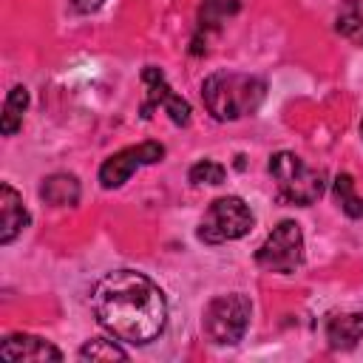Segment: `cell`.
I'll use <instances>...</instances> for the list:
<instances>
[{"instance_id": "6da1fadb", "label": "cell", "mask_w": 363, "mask_h": 363, "mask_svg": "<svg viewBox=\"0 0 363 363\" xmlns=\"http://www.w3.org/2000/svg\"><path fill=\"white\" fill-rule=\"evenodd\" d=\"M91 309L105 332L133 346L156 340L167 323L162 289L133 269H113L102 275L91 292Z\"/></svg>"}, {"instance_id": "7a4b0ae2", "label": "cell", "mask_w": 363, "mask_h": 363, "mask_svg": "<svg viewBox=\"0 0 363 363\" xmlns=\"http://www.w3.org/2000/svg\"><path fill=\"white\" fill-rule=\"evenodd\" d=\"M264 96H267V82L261 77L241 71H216L201 82L204 108L218 122H233L255 113Z\"/></svg>"}, {"instance_id": "3957f363", "label": "cell", "mask_w": 363, "mask_h": 363, "mask_svg": "<svg viewBox=\"0 0 363 363\" xmlns=\"http://www.w3.org/2000/svg\"><path fill=\"white\" fill-rule=\"evenodd\" d=\"M269 176L275 182L278 199L289 201V204L306 207V204L318 201L326 190V173L318 167H309L301 156H295L289 150H281L269 159Z\"/></svg>"}, {"instance_id": "277c9868", "label": "cell", "mask_w": 363, "mask_h": 363, "mask_svg": "<svg viewBox=\"0 0 363 363\" xmlns=\"http://www.w3.org/2000/svg\"><path fill=\"white\" fill-rule=\"evenodd\" d=\"M250 301L241 292H230V295H218L207 303L204 318H201V329L207 335L210 343L216 346H233L244 337L247 326H250Z\"/></svg>"}, {"instance_id": "5b68a950", "label": "cell", "mask_w": 363, "mask_h": 363, "mask_svg": "<svg viewBox=\"0 0 363 363\" xmlns=\"http://www.w3.org/2000/svg\"><path fill=\"white\" fill-rule=\"evenodd\" d=\"M252 227V213L238 196H221L210 201L207 216L199 224V238L204 244H224L247 235Z\"/></svg>"}, {"instance_id": "8992f818", "label": "cell", "mask_w": 363, "mask_h": 363, "mask_svg": "<svg viewBox=\"0 0 363 363\" xmlns=\"http://www.w3.org/2000/svg\"><path fill=\"white\" fill-rule=\"evenodd\" d=\"M255 264L267 272L289 275L303 264V233L295 221H281L255 250Z\"/></svg>"}, {"instance_id": "52a82bcc", "label": "cell", "mask_w": 363, "mask_h": 363, "mask_svg": "<svg viewBox=\"0 0 363 363\" xmlns=\"http://www.w3.org/2000/svg\"><path fill=\"white\" fill-rule=\"evenodd\" d=\"M164 156V145L159 142H142V145H130L113 156H108L99 167V184L105 190H113V187H122L139 167L145 164H156L162 162Z\"/></svg>"}, {"instance_id": "ba28073f", "label": "cell", "mask_w": 363, "mask_h": 363, "mask_svg": "<svg viewBox=\"0 0 363 363\" xmlns=\"http://www.w3.org/2000/svg\"><path fill=\"white\" fill-rule=\"evenodd\" d=\"M142 82H145V91H147V99L142 105V116L147 119L153 113V108H164L173 119V125H187L190 122V105L187 99H182L164 79V74L153 65H147L142 71Z\"/></svg>"}, {"instance_id": "9c48e42d", "label": "cell", "mask_w": 363, "mask_h": 363, "mask_svg": "<svg viewBox=\"0 0 363 363\" xmlns=\"http://www.w3.org/2000/svg\"><path fill=\"white\" fill-rule=\"evenodd\" d=\"M0 357L11 363H43V360H62V352L34 335H9L0 343Z\"/></svg>"}, {"instance_id": "30bf717a", "label": "cell", "mask_w": 363, "mask_h": 363, "mask_svg": "<svg viewBox=\"0 0 363 363\" xmlns=\"http://www.w3.org/2000/svg\"><path fill=\"white\" fill-rule=\"evenodd\" d=\"M28 221L31 216L23 207V196L9 182H3L0 184V244H11L28 227Z\"/></svg>"}, {"instance_id": "8fae6325", "label": "cell", "mask_w": 363, "mask_h": 363, "mask_svg": "<svg viewBox=\"0 0 363 363\" xmlns=\"http://www.w3.org/2000/svg\"><path fill=\"white\" fill-rule=\"evenodd\" d=\"M363 337V312H340L326 320V340L332 349H352Z\"/></svg>"}, {"instance_id": "7c38bea8", "label": "cell", "mask_w": 363, "mask_h": 363, "mask_svg": "<svg viewBox=\"0 0 363 363\" xmlns=\"http://www.w3.org/2000/svg\"><path fill=\"white\" fill-rule=\"evenodd\" d=\"M40 196L51 207H74L79 201V182L71 173H51L40 184Z\"/></svg>"}, {"instance_id": "4fadbf2b", "label": "cell", "mask_w": 363, "mask_h": 363, "mask_svg": "<svg viewBox=\"0 0 363 363\" xmlns=\"http://www.w3.org/2000/svg\"><path fill=\"white\" fill-rule=\"evenodd\" d=\"M28 108V91L23 85H14L3 102V116H0V130L3 136L17 133V128L23 125V113Z\"/></svg>"}, {"instance_id": "5bb4252c", "label": "cell", "mask_w": 363, "mask_h": 363, "mask_svg": "<svg viewBox=\"0 0 363 363\" xmlns=\"http://www.w3.org/2000/svg\"><path fill=\"white\" fill-rule=\"evenodd\" d=\"M238 11V0H204L199 9V31H216L227 17Z\"/></svg>"}, {"instance_id": "9a60e30c", "label": "cell", "mask_w": 363, "mask_h": 363, "mask_svg": "<svg viewBox=\"0 0 363 363\" xmlns=\"http://www.w3.org/2000/svg\"><path fill=\"white\" fill-rule=\"evenodd\" d=\"M337 31L363 45V0H346L337 11Z\"/></svg>"}, {"instance_id": "2e32d148", "label": "cell", "mask_w": 363, "mask_h": 363, "mask_svg": "<svg viewBox=\"0 0 363 363\" xmlns=\"http://www.w3.org/2000/svg\"><path fill=\"white\" fill-rule=\"evenodd\" d=\"M332 193L340 204V210L352 218H363V199L354 193V182L349 173H340L335 182H332Z\"/></svg>"}, {"instance_id": "e0dca14e", "label": "cell", "mask_w": 363, "mask_h": 363, "mask_svg": "<svg viewBox=\"0 0 363 363\" xmlns=\"http://www.w3.org/2000/svg\"><path fill=\"white\" fill-rule=\"evenodd\" d=\"M79 357H82V360H128V352L119 349L113 340L94 337V340H88V343L79 349Z\"/></svg>"}, {"instance_id": "ac0fdd59", "label": "cell", "mask_w": 363, "mask_h": 363, "mask_svg": "<svg viewBox=\"0 0 363 363\" xmlns=\"http://www.w3.org/2000/svg\"><path fill=\"white\" fill-rule=\"evenodd\" d=\"M224 164H218V162H213V159H204V162H196L193 167H190V182L193 184H221L224 182Z\"/></svg>"}, {"instance_id": "d6986e66", "label": "cell", "mask_w": 363, "mask_h": 363, "mask_svg": "<svg viewBox=\"0 0 363 363\" xmlns=\"http://www.w3.org/2000/svg\"><path fill=\"white\" fill-rule=\"evenodd\" d=\"M99 6H102V0H74V9H77V11H82V14L96 11Z\"/></svg>"}, {"instance_id": "ffe728a7", "label": "cell", "mask_w": 363, "mask_h": 363, "mask_svg": "<svg viewBox=\"0 0 363 363\" xmlns=\"http://www.w3.org/2000/svg\"><path fill=\"white\" fill-rule=\"evenodd\" d=\"M360 136H363V119H360Z\"/></svg>"}]
</instances>
